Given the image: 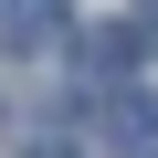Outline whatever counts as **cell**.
Here are the masks:
<instances>
[{
    "label": "cell",
    "mask_w": 158,
    "mask_h": 158,
    "mask_svg": "<svg viewBox=\"0 0 158 158\" xmlns=\"http://www.w3.org/2000/svg\"><path fill=\"white\" fill-rule=\"evenodd\" d=\"M137 42H158V11H148V21H137Z\"/></svg>",
    "instance_id": "cell-4"
},
{
    "label": "cell",
    "mask_w": 158,
    "mask_h": 158,
    "mask_svg": "<svg viewBox=\"0 0 158 158\" xmlns=\"http://www.w3.org/2000/svg\"><path fill=\"white\" fill-rule=\"evenodd\" d=\"M63 32H74V0H0V53H11V63L53 53Z\"/></svg>",
    "instance_id": "cell-1"
},
{
    "label": "cell",
    "mask_w": 158,
    "mask_h": 158,
    "mask_svg": "<svg viewBox=\"0 0 158 158\" xmlns=\"http://www.w3.org/2000/svg\"><path fill=\"white\" fill-rule=\"evenodd\" d=\"M137 53H148V42H137V21H106V32L85 42V74H127Z\"/></svg>",
    "instance_id": "cell-3"
},
{
    "label": "cell",
    "mask_w": 158,
    "mask_h": 158,
    "mask_svg": "<svg viewBox=\"0 0 158 158\" xmlns=\"http://www.w3.org/2000/svg\"><path fill=\"white\" fill-rule=\"evenodd\" d=\"M95 127H106V148H116V158H158V95H106V106H95Z\"/></svg>",
    "instance_id": "cell-2"
},
{
    "label": "cell",
    "mask_w": 158,
    "mask_h": 158,
    "mask_svg": "<svg viewBox=\"0 0 158 158\" xmlns=\"http://www.w3.org/2000/svg\"><path fill=\"white\" fill-rule=\"evenodd\" d=\"M42 158H74V148H42Z\"/></svg>",
    "instance_id": "cell-5"
}]
</instances>
